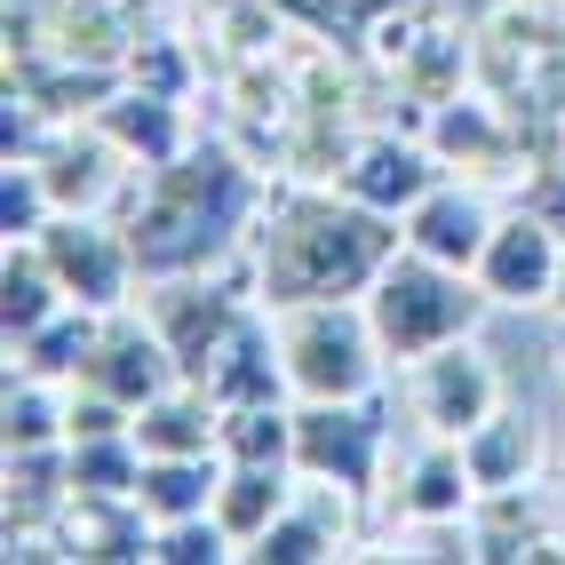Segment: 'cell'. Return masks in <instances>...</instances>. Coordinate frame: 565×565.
Segmentation results:
<instances>
[{"label":"cell","instance_id":"1","mask_svg":"<svg viewBox=\"0 0 565 565\" xmlns=\"http://www.w3.org/2000/svg\"><path fill=\"white\" fill-rule=\"evenodd\" d=\"M391 255H406V223L334 192H271L263 223L247 239L255 303L295 311V303H366V287L391 271Z\"/></svg>","mask_w":565,"mask_h":565},{"label":"cell","instance_id":"2","mask_svg":"<svg viewBox=\"0 0 565 565\" xmlns=\"http://www.w3.org/2000/svg\"><path fill=\"white\" fill-rule=\"evenodd\" d=\"M263 175L232 152V143H183L175 160L136 175L128 200V239L143 279H175V271H223L232 255H247L255 223H263Z\"/></svg>","mask_w":565,"mask_h":565},{"label":"cell","instance_id":"3","mask_svg":"<svg viewBox=\"0 0 565 565\" xmlns=\"http://www.w3.org/2000/svg\"><path fill=\"white\" fill-rule=\"evenodd\" d=\"M494 311V295L478 287V271H462V263H438V255H391V271L366 287V319H374V343H383V359L414 366L430 359L446 343H462V334H478V319Z\"/></svg>","mask_w":565,"mask_h":565},{"label":"cell","instance_id":"4","mask_svg":"<svg viewBox=\"0 0 565 565\" xmlns=\"http://www.w3.org/2000/svg\"><path fill=\"white\" fill-rule=\"evenodd\" d=\"M279 351L295 398H366L383 383V343H374L366 303H295L279 311Z\"/></svg>","mask_w":565,"mask_h":565},{"label":"cell","instance_id":"5","mask_svg":"<svg viewBox=\"0 0 565 565\" xmlns=\"http://www.w3.org/2000/svg\"><path fill=\"white\" fill-rule=\"evenodd\" d=\"M41 255H49L56 287L72 295V303H88V311H128L136 287H143L128 223L104 215V207H56L41 223Z\"/></svg>","mask_w":565,"mask_h":565},{"label":"cell","instance_id":"6","mask_svg":"<svg viewBox=\"0 0 565 565\" xmlns=\"http://www.w3.org/2000/svg\"><path fill=\"white\" fill-rule=\"evenodd\" d=\"M143 319L160 327V343L175 351V366L200 374L215 366V351L232 343V327L247 319V287L232 271H175V279H143Z\"/></svg>","mask_w":565,"mask_h":565},{"label":"cell","instance_id":"7","mask_svg":"<svg viewBox=\"0 0 565 565\" xmlns=\"http://www.w3.org/2000/svg\"><path fill=\"white\" fill-rule=\"evenodd\" d=\"M295 470L366 494L374 470H383V406H374V391L366 398H295Z\"/></svg>","mask_w":565,"mask_h":565},{"label":"cell","instance_id":"8","mask_svg":"<svg viewBox=\"0 0 565 565\" xmlns=\"http://www.w3.org/2000/svg\"><path fill=\"white\" fill-rule=\"evenodd\" d=\"M406 398H414V423L430 438H470L502 406V366L478 351V334H462V343L406 366Z\"/></svg>","mask_w":565,"mask_h":565},{"label":"cell","instance_id":"9","mask_svg":"<svg viewBox=\"0 0 565 565\" xmlns=\"http://www.w3.org/2000/svg\"><path fill=\"white\" fill-rule=\"evenodd\" d=\"M557 255H565V232L542 223L534 207H518L494 223V239L478 255V287L494 295V311H534L557 295Z\"/></svg>","mask_w":565,"mask_h":565},{"label":"cell","instance_id":"10","mask_svg":"<svg viewBox=\"0 0 565 565\" xmlns=\"http://www.w3.org/2000/svg\"><path fill=\"white\" fill-rule=\"evenodd\" d=\"M72 383H88V391L120 398V406H152L168 383H183V366H175V351L160 343L152 319L104 311V334H96V351L81 359V374H72Z\"/></svg>","mask_w":565,"mask_h":565},{"label":"cell","instance_id":"11","mask_svg":"<svg viewBox=\"0 0 565 565\" xmlns=\"http://www.w3.org/2000/svg\"><path fill=\"white\" fill-rule=\"evenodd\" d=\"M438 152H430V136H366V143H351V160L334 168V183H343L351 200H366V207H383V215H398L406 223V207L438 183Z\"/></svg>","mask_w":565,"mask_h":565},{"label":"cell","instance_id":"12","mask_svg":"<svg viewBox=\"0 0 565 565\" xmlns=\"http://www.w3.org/2000/svg\"><path fill=\"white\" fill-rule=\"evenodd\" d=\"M41 175H49L56 207H111V192L143 168H128V152L96 120H56V136L41 143Z\"/></svg>","mask_w":565,"mask_h":565},{"label":"cell","instance_id":"13","mask_svg":"<svg viewBox=\"0 0 565 565\" xmlns=\"http://www.w3.org/2000/svg\"><path fill=\"white\" fill-rule=\"evenodd\" d=\"M200 383H207V398H215L223 414H232V406H279V398H295V383H287V351H279V327L263 319V311H247Z\"/></svg>","mask_w":565,"mask_h":565},{"label":"cell","instance_id":"14","mask_svg":"<svg viewBox=\"0 0 565 565\" xmlns=\"http://www.w3.org/2000/svg\"><path fill=\"white\" fill-rule=\"evenodd\" d=\"M494 207H486L470 183H430L423 200L406 207V247L414 255H438V263H462V271H478V255H486V239H494Z\"/></svg>","mask_w":565,"mask_h":565},{"label":"cell","instance_id":"15","mask_svg":"<svg viewBox=\"0 0 565 565\" xmlns=\"http://www.w3.org/2000/svg\"><path fill=\"white\" fill-rule=\"evenodd\" d=\"M88 120L128 152V168H160V160H175L183 143H192V128H183V104L175 96H160V88H136V81H120Z\"/></svg>","mask_w":565,"mask_h":565},{"label":"cell","instance_id":"16","mask_svg":"<svg viewBox=\"0 0 565 565\" xmlns=\"http://www.w3.org/2000/svg\"><path fill=\"white\" fill-rule=\"evenodd\" d=\"M478 557L486 565H557L565 542H557V510L534 494V486H510V494H478Z\"/></svg>","mask_w":565,"mask_h":565},{"label":"cell","instance_id":"17","mask_svg":"<svg viewBox=\"0 0 565 565\" xmlns=\"http://www.w3.org/2000/svg\"><path fill=\"white\" fill-rule=\"evenodd\" d=\"M462 462L478 478V494H510V486L542 478V423L525 406H494L486 423L462 438Z\"/></svg>","mask_w":565,"mask_h":565},{"label":"cell","instance_id":"18","mask_svg":"<svg viewBox=\"0 0 565 565\" xmlns=\"http://www.w3.org/2000/svg\"><path fill=\"white\" fill-rule=\"evenodd\" d=\"M215 430H223V406L207 398V383H168L152 406H136V446L143 455H223L215 446Z\"/></svg>","mask_w":565,"mask_h":565},{"label":"cell","instance_id":"19","mask_svg":"<svg viewBox=\"0 0 565 565\" xmlns=\"http://www.w3.org/2000/svg\"><path fill=\"white\" fill-rule=\"evenodd\" d=\"M287 502H295V462H223L215 518H223V534H232L239 550H247Z\"/></svg>","mask_w":565,"mask_h":565},{"label":"cell","instance_id":"20","mask_svg":"<svg viewBox=\"0 0 565 565\" xmlns=\"http://www.w3.org/2000/svg\"><path fill=\"white\" fill-rule=\"evenodd\" d=\"M398 510H406V518H470V510H478V478H470V462H462V438H430L423 455L406 462Z\"/></svg>","mask_w":565,"mask_h":565},{"label":"cell","instance_id":"21","mask_svg":"<svg viewBox=\"0 0 565 565\" xmlns=\"http://www.w3.org/2000/svg\"><path fill=\"white\" fill-rule=\"evenodd\" d=\"M152 542H160V525H152V510L136 494L128 502H72V518H64V550L72 557L128 565V557H152Z\"/></svg>","mask_w":565,"mask_h":565},{"label":"cell","instance_id":"22","mask_svg":"<svg viewBox=\"0 0 565 565\" xmlns=\"http://www.w3.org/2000/svg\"><path fill=\"white\" fill-rule=\"evenodd\" d=\"M215 486H223V455H152L136 502L152 510V525H175V518L215 510Z\"/></svg>","mask_w":565,"mask_h":565},{"label":"cell","instance_id":"23","mask_svg":"<svg viewBox=\"0 0 565 565\" xmlns=\"http://www.w3.org/2000/svg\"><path fill=\"white\" fill-rule=\"evenodd\" d=\"M72 303V295L56 287V271H49V255H41V239H9V263H0V334H32L41 319H56Z\"/></svg>","mask_w":565,"mask_h":565},{"label":"cell","instance_id":"24","mask_svg":"<svg viewBox=\"0 0 565 565\" xmlns=\"http://www.w3.org/2000/svg\"><path fill=\"white\" fill-rule=\"evenodd\" d=\"M96 334H104V311H88V303H64L56 319H41L32 334H17V343H9V366H24V374H49V383H72V374H81V359L96 351Z\"/></svg>","mask_w":565,"mask_h":565},{"label":"cell","instance_id":"25","mask_svg":"<svg viewBox=\"0 0 565 565\" xmlns=\"http://www.w3.org/2000/svg\"><path fill=\"white\" fill-rule=\"evenodd\" d=\"M72 446V494L81 502H128L136 486H143V446L136 430H111V438H64Z\"/></svg>","mask_w":565,"mask_h":565},{"label":"cell","instance_id":"26","mask_svg":"<svg viewBox=\"0 0 565 565\" xmlns=\"http://www.w3.org/2000/svg\"><path fill=\"white\" fill-rule=\"evenodd\" d=\"M0 438L9 446H64V391L49 374L9 366V398H0Z\"/></svg>","mask_w":565,"mask_h":565},{"label":"cell","instance_id":"27","mask_svg":"<svg viewBox=\"0 0 565 565\" xmlns=\"http://www.w3.org/2000/svg\"><path fill=\"white\" fill-rule=\"evenodd\" d=\"M430 152L438 160H462V168H486V160H510V136L502 120L486 104H462V96H446L430 111Z\"/></svg>","mask_w":565,"mask_h":565},{"label":"cell","instance_id":"28","mask_svg":"<svg viewBox=\"0 0 565 565\" xmlns=\"http://www.w3.org/2000/svg\"><path fill=\"white\" fill-rule=\"evenodd\" d=\"M215 446H223V462H295V406L287 398L279 406H232Z\"/></svg>","mask_w":565,"mask_h":565},{"label":"cell","instance_id":"29","mask_svg":"<svg viewBox=\"0 0 565 565\" xmlns=\"http://www.w3.org/2000/svg\"><path fill=\"white\" fill-rule=\"evenodd\" d=\"M334 550H343V534H334V525H319L303 502H287L271 525H263V534L239 550L247 565H327Z\"/></svg>","mask_w":565,"mask_h":565},{"label":"cell","instance_id":"30","mask_svg":"<svg viewBox=\"0 0 565 565\" xmlns=\"http://www.w3.org/2000/svg\"><path fill=\"white\" fill-rule=\"evenodd\" d=\"M49 215H56V192H49L41 160H9L0 168V232L9 239H41Z\"/></svg>","mask_w":565,"mask_h":565},{"label":"cell","instance_id":"31","mask_svg":"<svg viewBox=\"0 0 565 565\" xmlns=\"http://www.w3.org/2000/svg\"><path fill=\"white\" fill-rule=\"evenodd\" d=\"M152 557H160V565H223V557H239V542L223 534V518H215V510H200V518H175V525H160Z\"/></svg>","mask_w":565,"mask_h":565},{"label":"cell","instance_id":"32","mask_svg":"<svg viewBox=\"0 0 565 565\" xmlns=\"http://www.w3.org/2000/svg\"><path fill=\"white\" fill-rule=\"evenodd\" d=\"M128 81H136V88H160V96H183V81H192V72H183V49L168 41V32H160V41H143V32H136Z\"/></svg>","mask_w":565,"mask_h":565},{"label":"cell","instance_id":"33","mask_svg":"<svg viewBox=\"0 0 565 565\" xmlns=\"http://www.w3.org/2000/svg\"><path fill=\"white\" fill-rule=\"evenodd\" d=\"M525 207H534L542 223H557V232H565V168H542L534 183H525Z\"/></svg>","mask_w":565,"mask_h":565},{"label":"cell","instance_id":"34","mask_svg":"<svg viewBox=\"0 0 565 565\" xmlns=\"http://www.w3.org/2000/svg\"><path fill=\"white\" fill-rule=\"evenodd\" d=\"M550 311H565V255H557V295H550Z\"/></svg>","mask_w":565,"mask_h":565},{"label":"cell","instance_id":"35","mask_svg":"<svg viewBox=\"0 0 565 565\" xmlns=\"http://www.w3.org/2000/svg\"><path fill=\"white\" fill-rule=\"evenodd\" d=\"M557 374H565V319H557Z\"/></svg>","mask_w":565,"mask_h":565}]
</instances>
